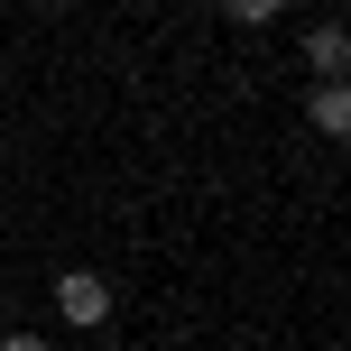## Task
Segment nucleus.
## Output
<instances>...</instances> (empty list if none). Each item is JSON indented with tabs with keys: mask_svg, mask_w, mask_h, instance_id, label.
Here are the masks:
<instances>
[{
	"mask_svg": "<svg viewBox=\"0 0 351 351\" xmlns=\"http://www.w3.org/2000/svg\"><path fill=\"white\" fill-rule=\"evenodd\" d=\"M56 315H65L74 333H93V324H111V278H93V268H74V278H56Z\"/></svg>",
	"mask_w": 351,
	"mask_h": 351,
	"instance_id": "1",
	"label": "nucleus"
},
{
	"mask_svg": "<svg viewBox=\"0 0 351 351\" xmlns=\"http://www.w3.org/2000/svg\"><path fill=\"white\" fill-rule=\"evenodd\" d=\"M305 65H315L324 84H342V65H351V37H342V19H324V28H305Z\"/></svg>",
	"mask_w": 351,
	"mask_h": 351,
	"instance_id": "2",
	"label": "nucleus"
},
{
	"mask_svg": "<svg viewBox=\"0 0 351 351\" xmlns=\"http://www.w3.org/2000/svg\"><path fill=\"white\" fill-rule=\"evenodd\" d=\"M305 121H315L324 139H342V130H351V93H342V84H315V102H305Z\"/></svg>",
	"mask_w": 351,
	"mask_h": 351,
	"instance_id": "3",
	"label": "nucleus"
},
{
	"mask_svg": "<svg viewBox=\"0 0 351 351\" xmlns=\"http://www.w3.org/2000/svg\"><path fill=\"white\" fill-rule=\"evenodd\" d=\"M278 10H287V0H222V19H231V28H268Z\"/></svg>",
	"mask_w": 351,
	"mask_h": 351,
	"instance_id": "4",
	"label": "nucleus"
},
{
	"mask_svg": "<svg viewBox=\"0 0 351 351\" xmlns=\"http://www.w3.org/2000/svg\"><path fill=\"white\" fill-rule=\"evenodd\" d=\"M0 351H56L47 333H10V342H0Z\"/></svg>",
	"mask_w": 351,
	"mask_h": 351,
	"instance_id": "5",
	"label": "nucleus"
}]
</instances>
